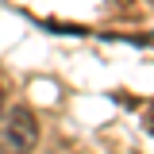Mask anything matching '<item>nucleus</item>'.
Returning <instances> with one entry per match:
<instances>
[{
    "label": "nucleus",
    "mask_w": 154,
    "mask_h": 154,
    "mask_svg": "<svg viewBox=\"0 0 154 154\" xmlns=\"http://www.w3.org/2000/svg\"><path fill=\"white\" fill-rule=\"evenodd\" d=\"M38 146V119L31 108H8L4 123H0V150L4 154H31Z\"/></svg>",
    "instance_id": "1"
},
{
    "label": "nucleus",
    "mask_w": 154,
    "mask_h": 154,
    "mask_svg": "<svg viewBox=\"0 0 154 154\" xmlns=\"http://www.w3.org/2000/svg\"><path fill=\"white\" fill-rule=\"evenodd\" d=\"M0 154H4V150H0Z\"/></svg>",
    "instance_id": "2"
}]
</instances>
